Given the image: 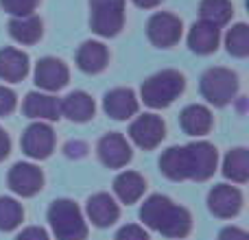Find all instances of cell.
<instances>
[{
  "label": "cell",
  "instance_id": "6da1fadb",
  "mask_svg": "<svg viewBox=\"0 0 249 240\" xmlns=\"http://www.w3.org/2000/svg\"><path fill=\"white\" fill-rule=\"evenodd\" d=\"M158 164L171 181H208L219 166V151L210 142L197 140L166 149Z\"/></svg>",
  "mask_w": 249,
  "mask_h": 240
},
{
  "label": "cell",
  "instance_id": "7a4b0ae2",
  "mask_svg": "<svg viewBox=\"0 0 249 240\" xmlns=\"http://www.w3.org/2000/svg\"><path fill=\"white\" fill-rule=\"evenodd\" d=\"M140 221L144 227L166 238H186L193 229V216L186 207L164 194H151L140 207Z\"/></svg>",
  "mask_w": 249,
  "mask_h": 240
},
{
  "label": "cell",
  "instance_id": "3957f363",
  "mask_svg": "<svg viewBox=\"0 0 249 240\" xmlns=\"http://www.w3.org/2000/svg\"><path fill=\"white\" fill-rule=\"evenodd\" d=\"M186 77L179 70H160L140 86V99L151 109H166L184 94Z\"/></svg>",
  "mask_w": 249,
  "mask_h": 240
},
{
  "label": "cell",
  "instance_id": "277c9868",
  "mask_svg": "<svg viewBox=\"0 0 249 240\" xmlns=\"http://www.w3.org/2000/svg\"><path fill=\"white\" fill-rule=\"evenodd\" d=\"M48 225L57 240H86L88 223L81 207L70 199H57L48 207Z\"/></svg>",
  "mask_w": 249,
  "mask_h": 240
},
{
  "label": "cell",
  "instance_id": "5b68a950",
  "mask_svg": "<svg viewBox=\"0 0 249 240\" xmlns=\"http://www.w3.org/2000/svg\"><path fill=\"white\" fill-rule=\"evenodd\" d=\"M238 74L223 66H214L208 68L201 77V96L214 107H225L230 105L238 94Z\"/></svg>",
  "mask_w": 249,
  "mask_h": 240
},
{
  "label": "cell",
  "instance_id": "8992f818",
  "mask_svg": "<svg viewBox=\"0 0 249 240\" xmlns=\"http://www.w3.org/2000/svg\"><path fill=\"white\" fill-rule=\"evenodd\" d=\"M90 24L101 37H116L124 26V0H90Z\"/></svg>",
  "mask_w": 249,
  "mask_h": 240
},
{
  "label": "cell",
  "instance_id": "52a82bcc",
  "mask_svg": "<svg viewBox=\"0 0 249 240\" xmlns=\"http://www.w3.org/2000/svg\"><path fill=\"white\" fill-rule=\"evenodd\" d=\"M166 137V124L158 114H142L129 127V140L144 151H153Z\"/></svg>",
  "mask_w": 249,
  "mask_h": 240
},
{
  "label": "cell",
  "instance_id": "ba28073f",
  "mask_svg": "<svg viewBox=\"0 0 249 240\" xmlns=\"http://www.w3.org/2000/svg\"><path fill=\"white\" fill-rule=\"evenodd\" d=\"M181 20L168 11H158L146 22L149 42L158 48H171L181 39Z\"/></svg>",
  "mask_w": 249,
  "mask_h": 240
},
{
  "label": "cell",
  "instance_id": "9c48e42d",
  "mask_svg": "<svg viewBox=\"0 0 249 240\" xmlns=\"http://www.w3.org/2000/svg\"><path fill=\"white\" fill-rule=\"evenodd\" d=\"M55 131L48 122H33L22 133V151L31 159H46L55 151Z\"/></svg>",
  "mask_w": 249,
  "mask_h": 240
},
{
  "label": "cell",
  "instance_id": "30bf717a",
  "mask_svg": "<svg viewBox=\"0 0 249 240\" xmlns=\"http://www.w3.org/2000/svg\"><path fill=\"white\" fill-rule=\"evenodd\" d=\"M7 184L18 197H35L44 188V172L31 162H18L9 171Z\"/></svg>",
  "mask_w": 249,
  "mask_h": 240
},
{
  "label": "cell",
  "instance_id": "8fae6325",
  "mask_svg": "<svg viewBox=\"0 0 249 240\" xmlns=\"http://www.w3.org/2000/svg\"><path fill=\"white\" fill-rule=\"evenodd\" d=\"M33 79L39 90L53 94V92H59L68 86L70 70H68V66L61 59H57V57H44V59H39L37 66H35Z\"/></svg>",
  "mask_w": 249,
  "mask_h": 240
},
{
  "label": "cell",
  "instance_id": "7c38bea8",
  "mask_svg": "<svg viewBox=\"0 0 249 240\" xmlns=\"http://www.w3.org/2000/svg\"><path fill=\"white\" fill-rule=\"evenodd\" d=\"M96 153H99V159L107 168H124L133 157L129 140L123 133H116V131L105 133L101 137L99 144H96Z\"/></svg>",
  "mask_w": 249,
  "mask_h": 240
},
{
  "label": "cell",
  "instance_id": "4fadbf2b",
  "mask_svg": "<svg viewBox=\"0 0 249 240\" xmlns=\"http://www.w3.org/2000/svg\"><path fill=\"white\" fill-rule=\"evenodd\" d=\"M208 207L219 219H234L243 210V194L232 184H216L208 192Z\"/></svg>",
  "mask_w": 249,
  "mask_h": 240
},
{
  "label": "cell",
  "instance_id": "5bb4252c",
  "mask_svg": "<svg viewBox=\"0 0 249 240\" xmlns=\"http://www.w3.org/2000/svg\"><path fill=\"white\" fill-rule=\"evenodd\" d=\"M22 112L35 122H55L61 118L59 99L48 92H29L22 103Z\"/></svg>",
  "mask_w": 249,
  "mask_h": 240
},
{
  "label": "cell",
  "instance_id": "9a60e30c",
  "mask_svg": "<svg viewBox=\"0 0 249 240\" xmlns=\"http://www.w3.org/2000/svg\"><path fill=\"white\" fill-rule=\"evenodd\" d=\"M86 216L94 227H109L118 221L121 216V207H118L116 199L107 192H99V194H92L86 203Z\"/></svg>",
  "mask_w": 249,
  "mask_h": 240
},
{
  "label": "cell",
  "instance_id": "2e32d148",
  "mask_svg": "<svg viewBox=\"0 0 249 240\" xmlns=\"http://www.w3.org/2000/svg\"><path fill=\"white\" fill-rule=\"evenodd\" d=\"M140 101L129 87H116L103 96V112L114 120H129L138 114Z\"/></svg>",
  "mask_w": 249,
  "mask_h": 240
},
{
  "label": "cell",
  "instance_id": "e0dca14e",
  "mask_svg": "<svg viewBox=\"0 0 249 240\" xmlns=\"http://www.w3.org/2000/svg\"><path fill=\"white\" fill-rule=\"evenodd\" d=\"M59 109L61 116L68 118L70 122H88V120L94 118L96 114V105L88 92H70L68 96L59 99Z\"/></svg>",
  "mask_w": 249,
  "mask_h": 240
},
{
  "label": "cell",
  "instance_id": "ac0fdd59",
  "mask_svg": "<svg viewBox=\"0 0 249 240\" xmlns=\"http://www.w3.org/2000/svg\"><path fill=\"white\" fill-rule=\"evenodd\" d=\"M109 64V51L103 42L96 39H88L79 46L77 51V66L86 74H99L107 68Z\"/></svg>",
  "mask_w": 249,
  "mask_h": 240
},
{
  "label": "cell",
  "instance_id": "d6986e66",
  "mask_svg": "<svg viewBox=\"0 0 249 240\" xmlns=\"http://www.w3.org/2000/svg\"><path fill=\"white\" fill-rule=\"evenodd\" d=\"M29 55L20 48H2L0 51V79L7 83H20L29 74Z\"/></svg>",
  "mask_w": 249,
  "mask_h": 240
},
{
  "label": "cell",
  "instance_id": "ffe728a7",
  "mask_svg": "<svg viewBox=\"0 0 249 240\" xmlns=\"http://www.w3.org/2000/svg\"><path fill=\"white\" fill-rule=\"evenodd\" d=\"M179 124H181V129H184L188 136L201 137V136H208V133H210L212 124H214V118H212L210 107L199 105V103H193V105H188V107L181 109Z\"/></svg>",
  "mask_w": 249,
  "mask_h": 240
},
{
  "label": "cell",
  "instance_id": "44dd1931",
  "mask_svg": "<svg viewBox=\"0 0 249 240\" xmlns=\"http://www.w3.org/2000/svg\"><path fill=\"white\" fill-rule=\"evenodd\" d=\"M221 31L208 22H195L193 29L188 31V46L197 55H212L219 48Z\"/></svg>",
  "mask_w": 249,
  "mask_h": 240
},
{
  "label": "cell",
  "instance_id": "7402d4cb",
  "mask_svg": "<svg viewBox=\"0 0 249 240\" xmlns=\"http://www.w3.org/2000/svg\"><path fill=\"white\" fill-rule=\"evenodd\" d=\"M146 190V179L136 171H124L114 179V194L124 206L138 203Z\"/></svg>",
  "mask_w": 249,
  "mask_h": 240
},
{
  "label": "cell",
  "instance_id": "603a6c76",
  "mask_svg": "<svg viewBox=\"0 0 249 240\" xmlns=\"http://www.w3.org/2000/svg\"><path fill=\"white\" fill-rule=\"evenodd\" d=\"M9 35L18 44L31 46V44H37L42 39L44 24L35 13H31V16H18V17H11V22H9Z\"/></svg>",
  "mask_w": 249,
  "mask_h": 240
},
{
  "label": "cell",
  "instance_id": "cb8c5ba5",
  "mask_svg": "<svg viewBox=\"0 0 249 240\" xmlns=\"http://www.w3.org/2000/svg\"><path fill=\"white\" fill-rule=\"evenodd\" d=\"M223 175L232 184H245L249 179V153L245 146L232 149L223 159Z\"/></svg>",
  "mask_w": 249,
  "mask_h": 240
},
{
  "label": "cell",
  "instance_id": "d4e9b609",
  "mask_svg": "<svg viewBox=\"0 0 249 240\" xmlns=\"http://www.w3.org/2000/svg\"><path fill=\"white\" fill-rule=\"evenodd\" d=\"M199 13H201L203 22L221 29V26H225L230 20H232L234 4H232V0H201Z\"/></svg>",
  "mask_w": 249,
  "mask_h": 240
},
{
  "label": "cell",
  "instance_id": "484cf974",
  "mask_svg": "<svg viewBox=\"0 0 249 240\" xmlns=\"http://www.w3.org/2000/svg\"><path fill=\"white\" fill-rule=\"evenodd\" d=\"M24 221L22 203L13 197H0V232H13Z\"/></svg>",
  "mask_w": 249,
  "mask_h": 240
},
{
  "label": "cell",
  "instance_id": "4316f807",
  "mask_svg": "<svg viewBox=\"0 0 249 240\" xmlns=\"http://www.w3.org/2000/svg\"><path fill=\"white\" fill-rule=\"evenodd\" d=\"M225 46H228V52L232 57H238V59L247 57L249 55V26L243 24V22L234 24L228 31V35H225Z\"/></svg>",
  "mask_w": 249,
  "mask_h": 240
},
{
  "label": "cell",
  "instance_id": "83f0119b",
  "mask_svg": "<svg viewBox=\"0 0 249 240\" xmlns=\"http://www.w3.org/2000/svg\"><path fill=\"white\" fill-rule=\"evenodd\" d=\"M0 4H2V9L7 13L18 17V16H31L37 9L39 0H0Z\"/></svg>",
  "mask_w": 249,
  "mask_h": 240
},
{
  "label": "cell",
  "instance_id": "f1b7e54d",
  "mask_svg": "<svg viewBox=\"0 0 249 240\" xmlns=\"http://www.w3.org/2000/svg\"><path fill=\"white\" fill-rule=\"evenodd\" d=\"M116 240H149V234H146V229L142 225L131 223V225H123L118 229Z\"/></svg>",
  "mask_w": 249,
  "mask_h": 240
},
{
  "label": "cell",
  "instance_id": "f546056e",
  "mask_svg": "<svg viewBox=\"0 0 249 240\" xmlns=\"http://www.w3.org/2000/svg\"><path fill=\"white\" fill-rule=\"evenodd\" d=\"M16 105H18L16 92L9 90L7 86H0V116H9L16 109Z\"/></svg>",
  "mask_w": 249,
  "mask_h": 240
},
{
  "label": "cell",
  "instance_id": "4dcf8cb0",
  "mask_svg": "<svg viewBox=\"0 0 249 240\" xmlns=\"http://www.w3.org/2000/svg\"><path fill=\"white\" fill-rule=\"evenodd\" d=\"M16 240H51V236H48L46 229L35 227V225H33V227L22 229V232L16 236Z\"/></svg>",
  "mask_w": 249,
  "mask_h": 240
},
{
  "label": "cell",
  "instance_id": "1f68e13d",
  "mask_svg": "<svg viewBox=\"0 0 249 240\" xmlns=\"http://www.w3.org/2000/svg\"><path fill=\"white\" fill-rule=\"evenodd\" d=\"M219 240H249V234L241 227H225L219 234Z\"/></svg>",
  "mask_w": 249,
  "mask_h": 240
},
{
  "label": "cell",
  "instance_id": "d6a6232c",
  "mask_svg": "<svg viewBox=\"0 0 249 240\" xmlns=\"http://www.w3.org/2000/svg\"><path fill=\"white\" fill-rule=\"evenodd\" d=\"M9 153H11V140H9L7 131L0 127V162H2L4 157H9Z\"/></svg>",
  "mask_w": 249,
  "mask_h": 240
},
{
  "label": "cell",
  "instance_id": "836d02e7",
  "mask_svg": "<svg viewBox=\"0 0 249 240\" xmlns=\"http://www.w3.org/2000/svg\"><path fill=\"white\" fill-rule=\"evenodd\" d=\"M160 2H162V0H133V4L140 9H155Z\"/></svg>",
  "mask_w": 249,
  "mask_h": 240
}]
</instances>
